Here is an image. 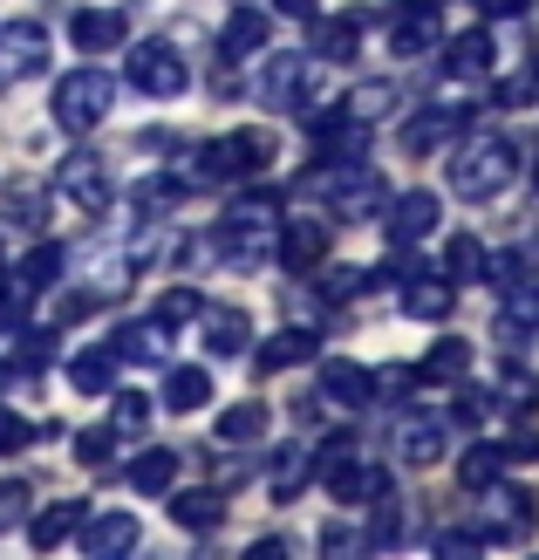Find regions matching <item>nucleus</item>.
<instances>
[{
	"mask_svg": "<svg viewBox=\"0 0 539 560\" xmlns=\"http://www.w3.org/2000/svg\"><path fill=\"white\" fill-rule=\"evenodd\" d=\"M75 540H82V553L90 560H117V553H130L137 540H144V526H137L130 513H82V526H75Z\"/></svg>",
	"mask_w": 539,
	"mask_h": 560,
	"instance_id": "14",
	"label": "nucleus"
},
{
	"mask_svg": "<svg viewBox=\"0 0 539 560\" xmlns=\"http://www.w3.org/2000/svg\"><path fill=\"white\" fill-rule=\"evenodd\" d=\"M273 240H280V191L253 185V191H239V199L225 206L219 233H212V254L225 267H260L273 254Z\"/></svg>",
	"mask_w": 539,
	"mask_h": 560,
	"instance_id": "1",
	"label": "nucleus"
},
{
	"mask_svg": "<svg viewBox=\"0 0 539 560\" xmlns=\"http://www.w3.org/2000/svg\"><path fill=\"white\" fill-rule=\"evenodd\" d=\"M444 226V199L431 185L423 191H403V199H389V240L396 246H417V240H431Z\"/></svg>",
	"mask_w": 539,
	"mask_h": 560,
	"instance_id": "13",
	"label": "nucleus"
},
{
	"mask_svg": "<svg viewBox=\"0 0 539 560\" xmlns=\"http://www.w3.org/2000/svg\"><path fill=\"white\" fill-rule=\"evenodd\" d=\"M485 492V506H478V540L485 547H499V540H526L532 534V520H539V499L532 492H519V486H478Z\"/></svg>",
	"mask_w": 539,
	"mask_h": 560,
	"instance_id": "6",
	"label": "nucleus"
},
{
	"mask_svg": "<svg viewBox=\"0 0 539 560\" xmlns=\"http://www.w3.org/2000/svg\"><path fill=\"white\" fill-rule=\"evenodd\" d=\"M48 27L42 21H0V82H27V75H42L48 69Z\"/></svg>",
	"mask_w": 539,
	"mask_h": 560,
	"instance_id": "8",
	"label": "nucleus"
},
{
	"mask_svg": "<svg viewBox=\"0 0 539 560\" xmlns=\"http://www.w3.org/2000/svg\"><path fill=\"white\" fill-rule=\"evenodd\" d=\"M117 349H90V355H75L69 362V383L82 389V397H109V389H117Z\"/></svg>",
	"mask_w": 539,
	"mask_h": 560,
	"instance_id": "28",
	"label": "nucleus"
},
{
	"mask_svg": "<svg viewBox=\"0 0 539 560\" xmlns=\"http://www.w3.org/2000/svg\"><path fill=\"white\" fill-rule=\"evenodd\" d=\"M315 355H321L315 328H280V335H267V342L253 349V370L273 376V370H294V362H315Z\"/></svg>",
	"mask_w": 539,
	"mask_h": 560,
	"instance_id": "19",
	"label": "nucleus"
},
{
	"mask_svg": "<svg viewBox=\"0 0 539 560\" xmlns=\"http://www.w3.org/2000/svg\"><path fill=\"white\" fill-rule=\"evenodd\" d=\"M383 109H389V82H362V90L349 96V117H362V124L383 117Z\"/></svg>",
	"mask_w": 539,
	"mask_h": 560,
	"instance_id": "40",
	"label": "nucleus"
},
{
	"mask_svg": "<svg viewBox=\"0 0 539 560\" xmlns=\"http://www.w3.org/2000/svg\"><path fill=\"white\" fill-rule=\"evenodd\" d=\"M307 471H315L307 444H273V452H267V486H273V499H294L307 486Z\"/></svg>",
	"mask_w": 539,
	"mask_h": 560,
	"instance_id": "25",
	"label": "nucleus"
},
{
	"mask_svg": "<svg viewBox=\"0 0 539 560\" xmlns=\"http://www.w3.org/2000/svg\"><path fill=\"white\" fill-rule=\"evenodd\" d=\"M117 362H164V349H172V328H164L157 315L151 322H130V328H117Z\"/></svg>",
	"mask_w": 539,
	"mask_h": 560,
	"instance_id": "24",
	"label": "nucleus"
},
{
	"mask_svg": "<svg viewBox=\"0 0 539 560\" xmlns=\"http://www.w3.org/2000/svg\"><path fill=\"white\" fill-rule=\"evenodd\" d=\"M396 458H403V465H437L444 458V417H431V410H417V417H403V424H396Z\"/></svg>",
	"mask_w": 539,
	"mask_h": 560,
	"instance_id": "16",
	"label": "nucleus"
},
{
	"mask_svg": "<svg viewBox=\"0 0 539 560\" xmlns=\"http://www.w3.org/2000/svg\"><path fill=\"white\" fill-rule=\"evenodd\" d=\"M8 219H14V226H42V199H35V191H14V199H8ZM48 233V226H42Z\"/></svg>",
	"mask_w": 539,
	"mask_h": 560,
	"instance_id": "45",
	"label": "nucleus"
},
{
	"mask_svg": "<svg viewBox=\"0 0 539 560\" xmlns=\"http://www.w3.org/2000/svg\"><path fill=\"white\" fill-rule=\"evenodd\" d=\"M198 335H206L212 355H239L253 342V322L239 315V307H198Z\"/></svg>",
	"mask_w": 539,
	"mask_h": 560,
	"instance_id": "22",
	"label": "nucleus"
},
{
	"mask_svg": "<svg viewBox=\"0 0 539 560\" xmlns=\"http://www.w3.org/2000/svg\"><path fill=\"white\" fill-rule=\"evenodd\" d=\"M519 178V144L513 137H499V130H471L458 151H450V191L458 199H499L505 185Z\"/></svg>",
	"mask_w": 539,
	"mask_h": 560,
	"instance_id": "2",
	"label": "nucleus"
},
{
	"mask_svg": "<svg viewBox=\"0 0 539 560\" xmlns=\"http://www.w3.org/2000/svg\"><path fill=\"white\" fill-rule=\"evenodd\" d=\"M499 471H505V444H492V438H478L471 452L458 458V486H465V492H478V486H492Z\"/></svg>",
	"mask_w": 539,
	"mask_h": 560,
	"instance_id": "32",
	"label": "nucleus"
},
{
	"mask_svg": "<svg viewBox=\"0 0 539 560\" xmlns=\"http://www.w3.org/2000/svg\"><path fill=\"white\" fill-rule=\"evenodd\" d=\"M492 389H465V404H458V424H485V417H492Z\"/></svg>",
	"mask_w": 539,
	"mask_h": 560,
	"instance_id": "44",
	"label": "nucleus"
},
{
	"mask_svg": "<svg viewBox=\"0 0 539 560\" xmlns=\"http://www.w3.org/2000/svg\"><path fill=\"white\" fill-rule=\"evenodd\" d=\"M219 438L225 444H253V438H267V404H233L219 417Z\"/></svg>",
	"mask_w": 539,
	"mask_h": 560,
	"instance_id": "36",
	"label": "nucleus"
},
{
	"mask_svg": "<svg viewBox=\"0 0 539 560\" xmlns=\"http://www.w3.org/2000/svg\"><path fill=\"white\" fill-rule=\"evenodd\" d=\"M69 42H75L82 55H109V48L130 42V21H124L117 8H82V14L69 21Z\"/></svg>",
	"mask_w": 539,
	"mask_h": 560,
	"instance_id": "20",
	"label": "nucleus"
},
{
	"mask_svg": "<svg viewBox=\"0 0 539 560\" xmlns=\"http://www.w3.org/2000/svg\"><path fill=\"white\" fill-rule=\"evenodd\" d=\"M198 307H206V301H198V288H172V294L157 301V322H164V328H178V322H198Z\"/></svg>",
	"mask_w": 539,
	"mask_h": 560,
	"instance_id": "38",
	"label": "nucleus"
},
{
	"mask_svg": "<svg viewBox=\"0 0 539 560\" xmlns=\"http://www.w3.org/2000/svg\"><path fill=\"white\" fill-rule=\"evenodd\" d=\"M492 62H499V48H492L485 27H465V35H450V42H444V75H458V82L492 75Z\"/></svg>",
	"mask_w": 539,
	"mask_h": 560,
	"instance_id": "21",
	"label": "nucleus"
},
{
	"mask_svg": "<svg viewBox=\"0 0 539 560\" xmlns=\"http://www.w3.org/2000/svg\"><path fill=\"white\" fill-rule=\"evenodd\" d=\"M444 280H450V288L485 280V246H478L471 233H450V240H444Z\"/></svg>",
	"mask_w": 539,
	"mask_h": 560,
	"instance_id": "30",
	"label": "nucleus"
},
{
	"mask_svg": "<svg viewBox=\"0 0 539 560\" xmlns=\"http://www.w3.org/2000/svg\"><path fill=\"white\" fill-rule=\"evenodd\" d=\"M109 103H117V75L109 69H69L62 82H55V124H62L69 137H90Z\"/></svg>",
	"mask_w": 539,
	"mask_h": 560,
	"instance_id": "3",
	"label": "nucleus"
},
{
	"mask_svg": "<svg viewBox=\"0 0 539 560\" xmlns=\"http://www.w3.org/2000/svg\"><path fill=\"white\" fill-rule=\"evenodd\" d=\"M505 465H539V431H519V438H505Z\"/></svg>",
	"mask_w": 539,
	"mask_h": 560,
	"instance_id": "46",
	"label": "nucleus"
},
{
	"mask_svg": "<svg viewBox=\"0 0 539 560\" xmlns=\"http://www.w3.org/2000/svg\"><path fill=\"white\" fill-rule=\"evenodd\" d=\"M321 82L315 55H267V75H260V103L267 109H294L307 90Z\"/></svg>",
	"mask_w": 539,
	"mask_h": 560,
	"instance_id": "10",
	"label": "nucleus"
},
{
	"mask_svg": "<svg viewBox=\"0 0 539 560\" xmlns=\"http://www.w3.org/2000/svg\"><path fill=\"white\" fill-rule=\"evenodd\" d=\"M539 96V75H519V82H499V103H532Z\"/></svg>",
	"mask_w": 539,
	"mask_h": 560,
	"instance_id": "48",
	"label": "nucleus"
},
{
	"mask_svg": "<svg viewBox=\"0 0 539 560\" xmlns=\"http://www.w3.org/2000/svg\"><path fill=\"white\" fill-rule=\"evenodd\" d=\"M437 35H444V8L437 0H403V8L389 14V55H431L437 48Z\"/></svg>",
	"mask_w": 539,
	"mask_h": 560,
	"instance_id": "9",
	"label": "nucleus"
},
{
	"mask_svg": "<svg viewBox=\"0 0 539 560\" xmlns=\"http://www.w3.org/2000/svg\"><path fill=\"white\" fill-rule=\"evenodd\" d=\"M450 301H458V288H450V280L417 273V280H410V294H403V315H410V322H444V315H450Z\"/></svg>",
	"mask_w": 539,
	"mask_h": 560,
	"instance_id": "29",
	"label": "nucleus"
},
{
	"mask_svg": "<svg viewBox=\"0 0 539 560\" xmlns=\"http://www.w3.org/2000/svg\"><path fill=\"white\" fill-rule=\"evenodd\" d=\"M315 397H328L335 410H362V404H376V370H362V362H321V389Z\"/></svg>",
	"mask_w": 539,
	"mask_h": 560,
	"instance_id": "15",
	"label": "nucleus"
},
{
	"mask_svg": "<svg viewBox=\"0 0 539 560\" xmlns=\"http://www.w3.org/2000/svg\"><path fill=\"white\" fill-rule=\"evenodd\" d=\"M130 486L144 492V499H164V492L178 486V452H144V458L130 465Z\"/></svg>",
	"mask_w": 539,
	"mask_h": 560,
	"instance_id": "33",
	"label": "nucleus"
},
{
	"mask_svg": "<svg viewBox=\"0 0 539 560\" xmlns=\"http://www.w3.org/2000/svg\"><path fill=\"white\" fill-rule=\"evenodd\" d=\"M267 164H273V130H233L198 151V185H239V178H260Z\"/></svg>",
	"mask_w": 539,
	"mask_h": 560,
	"instance_id": "4",
	"label": "nucleus"
},
{
	"mask_svg": "<svg viewBox=\"0 0 539 560\" xmlns=\"http://www.w3.org/2000/svg\"><path fill=\"white\" fill-rule=\"evenodd\" d=\"M328 492L342 499V506H383V499H389V471L349 458V465H335V471H328Z\"/></svg>",
	"mask_w": 539,
	"mask_h": 560,
	"instance_id": "17",
	"label": "nucleus"
},
{
	"mask_svg": "<svg viewBox=\"0 0 539 560\" xmlns=\"http://www.w3.org/2000/svg\"><path fill=\"white\" fill-rule=\"evenodd\" d=\"M273 14H294V21H315L321 0H273Z\"/></svg>",
	"mask_w": 539,
	"mask_h": 560,
	"instance_id": "49",
	"label": "nucleus"
},
{
	"mask_svg": "<svg viewBox=\"0 0 539 560\" xmlns=\"http://www.w3.org/2000/svg\"><path fill=\"white\" fill-rule=\"evenodd\" d=\"M21 526H27V540H35V547L48 553V547L75 540V526H82V506H75V499H62V506H42V513H27Z\"/></svg>",
	"mask_w": 539,
	"mask_h": 560,
	"instance_id": "27",
	"label": "nucleus"
},
{
	"mask_svg": "<svg viewBox=\"0 0 539 560\" xmlns=\"http://www.w3.org/2000/svg\"><path fill=\"white\" fill-rule=\"evenodd\" d=\"M55 191H62L69 206H82V212H109V199H117L109 164H103L96 151H69L62 164H55Z\"/></svg>",
	"mask_w": 539,
	"mask_h": 560,
	"instance_id": "7",
	"label": "nucleus"
},
{
	"mask_svg": "<svg viewBox=\"0 0 539 560\" xmlns=\"http://www.w3.org/2000/svg\"><path fill=\"white\" fill-rule=\"evenodd\" d=\"M532 191H539V164H532Z\"/></svg>",
	"mask_w": 539,
	"mask_h": 560,
	"instance_id": "51",
	"label": "nucleus"
},
{
	"mask_svg": "<svg viewBox=\"0 0 539 560\" xmlns=\"http://www.w3.org/2000/svg\"><path fill=\"white\" fill-rule=\"evenodd\" d=\"M27 520V486L21 479H0V534H14Z\"/></svg>",
	"mask_w": 539,
	"mask_h": 560,
	"instance_id": "39",
	"label": "nucleus"
},
{
	"mask_svg": "<svg viewBox=\"0 0 539 560\" xmlns=\"http://www.w3.org/2000/svg\"><path fill=\"white\" fill-rule=\"evenodd\" d=\"M465 370H471V342H458V335H444V342L417 362V376H423V383H458Z\"/></svg>",
	"mask_w": 539,
	"mask_h": 560,
	"instance_id": "31",
	"label": "nucleus"
},
{
	"mask_svg": "<svg viewBox=\"0 0 539 560\" xmlns=\"http://www.w3.org/2000/svg\"><path fill=\"white\" fill-rule=\"evenodd\" d=\"M35 438H42V424H27V417L0 410V452H21V444H35Z\"/></svg>",
	"mask_w": 539,
	"mask_h": 560,
	"instance_id": "41",
	"label": "nucleus"
},
{
	"mask_svg": "<svg viewBox=\"0 0 539 560\" xmlns=\"http://www.w3.org/2000/svg\"><path fill=\"white\" fill-rule=\"evenodd\" d=\"M280 553H288V540H253L246 547V560H280Z\"/></svg>",
	"mask_w": 539,
	"mask_h": 560,
	"instance_id": "50",
	"label": "nucleus"
},
{
	"mask_svg": "<svg viewBox=\"0 0 539 560\" xmlns=\"http://www.w3.org/2000/svg\"><path fill=\"white\" fill-rule=\"evenodd\" d=\"M362 27H368L362 8H349V14H315V55H321V62H355V55H362Z\"/></svg>",
	"mask_w": 539,
	"mask_h": 560,
	"instance_id": "18",
	"label": "nucleus"
},
{
	"mask_svg": "<svg viewBox=\"0 0 539 560\" xmlns=\"http://www.w3.org/2000/svg\"><path fill=\"white\" fill-rule=\"evenodd\" d=\"M117 397V410H109V431H144L151 424V397L144 389H109Z\"/></svg>",
	"mask_w": 539,
	"mask_h": 560,
	"instance_id": "37",
	"label": "nucleus"
},
{
	"mask_svg": "<svg viewBox=\"0 0 539 560\" xmlns=\"http://www.w3.org/2000/svg\"><path fill=\"white\" fill-rule=\"evenodd\" d=\"M478 14H492V21H519V14H532V0H478Z\"/></svg>",
	"mask_w": 539,
	"mask_h": 560,
	"instance_id": "47",
	"label": "nucleus"
},
{
	"mask_svg": "<svg viewBox=\"0 0 539 560\" xmlns=\"http://www.w3.org/2000/svg\"><path fill=\"white\" fill-rule=\"evenodd\" d=\"M172 520L185 526V534H212V526L225 520V492H212V486L178 492V499H172Z\"/></svg>",
	"mask_w": 539,
	"mask_h": 560,
	"instance_id": "26",
	"label": "nucleus"
},
{
	"mask_svg": "<svg viewBox=\"0 0 539 560\" xmlns=\"http://www.w3.org/2000/svg\"><path fill=\"white\" fill-rule=\"evenodd\" d=\"M124 48H130V55H124L130 90H144V96H157V103H172V96L191 90V69H185V55H178L172 42H124Z\"/></svg>",
	"mask_w": 539,
	"mask_h": 560,
	"instance_id": "5",
	"label": "nucleus"
},
{
	"mask_svg": "<svg viewBox=\"0 0 539 560\" xmlns=\"http://www.w3.org/2000/svg\"><path fill=\"white\" fill-rule=\"evenodd\" d=\"M109 452H117V431H82L75 438V458L82 465H109Z\"/></svg>",
	"mask_w": 539,
	"mask_h": 560,
	"instance_id": "42",
	"label": "nucleus"
},
{
	"mask_svg": "<svg viewBox=\"0 0 539 560\" xmlns=\"http://www.w3.org/2000/svg\"><path fill=\"white\" fill-rule=\"evenodd\" d=\"M14 280H21L27 294H42V288H55V280H62V246H55V240H42L35 254H27V260L14 267Z\"/></svg>",
	"mask_w": 539,
	"mask_h": 560,
	"instance_id": "35",
	"label": "nucleus"
},
{
	"mask_svg": "<svg viewBox=\"0 0 539 560\" xmlns=\"http://www.w3.org/2000/svg\"><path fill=\"white\" fill-rule=\"evenodd\" d=\"M260 48H267V14L260 8L225 14V27H219V55H225V62H246V55H260Z\"/></svg>",
	"mask_w": 539,
	"mask_h": 560,
	"instance_id": "23",
	"label": "nucleus"
},
{
	"mask_svg": "<svg viewBox=\"0 0 539 560\" xmlns=\"http://www.w3.org/2000/svg\"><path fill=\"white\" fill-rule=\"evenodd\" d=\"M164 404L172 410H206L212 404V370H172L164 376Z\"/></svg>",
	"mask_w": 539,
	"mask_h": 560,
	"instance_id": "34",
	"label": "nucleus"
},
{
	"mask_svg": "<svg viewBox=\"0 0 539 560\" xmlns=\"http://www.w3.org/2000/svg\"><path fill=\"white\" fill-rule=\"evenodd\" d=\"M273 260L288 267V273H315L328 260V219H280Z\"/></svg>",
	"mask_w": 539,
	"mask_h": 560,
	"instance_id": "11",
	"label": "nucleus"
},
{
	"mask_svg": "<svg viewBox=\"0 0 539 560\" xmlns=\"http://www.w3.org/2000/svg\"><path fill=\"white\" fill-rule=\"evenodd\" d=\"M465 124H471V109H465V103H423L417 117L403 124V137H396V144H403L410 158H423V151H437L444 137H458Z\"/></svg>",
	"mask_w": 539,
	"mask_h": 560,
	"instance_id": "12",
	"label": "nucleus"
},
{
	"mask_svg": "<svg viewBox=\"0 0 539 560\" xmlns=\"http://www.w3.org/2000/svg\"><path fill=\"white\" fill-rule=\"evenodd\" d=\"M362 288H368L362 267H335V273H328V301H355Z\"/></svg>",
	"mask_w": 539,
	"mask_h": 560,
	"instance_id": "43",
	"label": "nucleus"
}]
</instances>
